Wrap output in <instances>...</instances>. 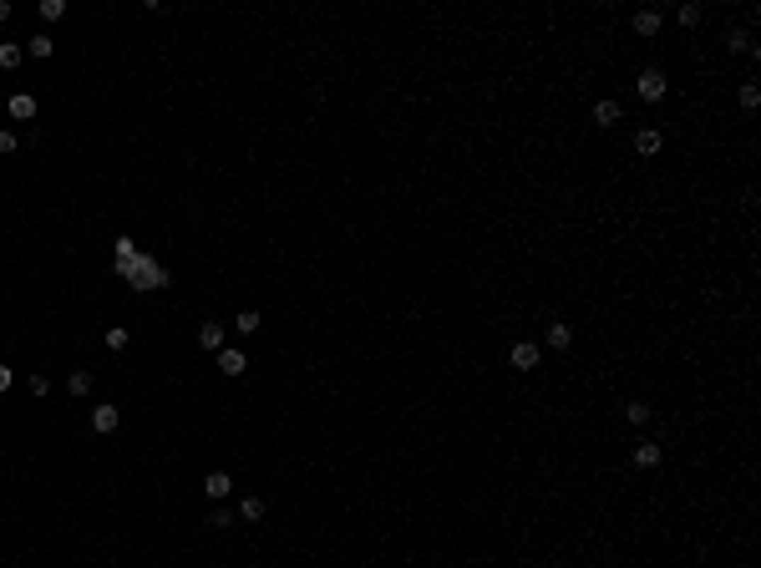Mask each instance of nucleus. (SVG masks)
Wrapping results in <instances>:
<instances>
[{
  "label": "nucleus",
  "instance_id": "obj_1",
  "mask_svg": "<svg viewBox=\"0 0 761 568\" xmlns=\"http://www.w3.org/2000/svg\"><path fill=\"white\" fill-rule=\"evenodd\" d=\"M127 284L133 290H168V269H163V259H152V254H137V264H133V274H127Z\"/></svg>",
  "mask_w": 761,
  "mask_h": 568
},
{
  "label": "nucleus",
  "instance_id": "obj_20",
  "mask_svg": "<svg viewBox=\"0 0 761 568\" xmlns=\"http://www.w3.org/2000/svg\"><path fill=\"white\" fill-rule=\"evenodd\" d=\"M102 340H107V351H127V340H133V335H127L122 325H112V330H107Z\"/></svg>",
  "mask_w": 761,
  "mask_h": 568
},
{
  "label": "nucleus",
  "instance_id": "obj_3",
  "mask_svg": "<svg viewBox=\"0 0 761 568\" xmlns=\"http://www.w3.org/2000/svg\"><path fill=\"white\" fill-rule=\"evenodd\" d=\"M634 91H640L645 102H660V97H665V72H655V67H650V72H640V81H634Z\"/></svg>",
  "mask_w": 761,
  "mask_h": 568
},
{
  "label": "nucleus",
  "instance_id": "obj_6",
  "mask_svg": "<svg viewBox=\"0 0 761 568\" xmlns=\"http://www.w3.org/2000/svg\"><path fill=\"white\" fill-rule=\"evenodd\" d=\"M203 492H208L213 502H224V497L234 492V482H229V472H208V477H203Z\"/></svg>",
  "mask_w": 761,
  "mask_h": 568
},
{
  "label": "nucleus",
  "instance_id": "obj_2",
  "mask_svg": "<svg viewBox=\"0 0 761 568\" xmlns=\"http://www.w3.org/2000/svg\"><path fill=\"white\" fill-rule=\"evenodd\" d=\"M112 264H117V274H122V279L133 274V264H137V244L127 239V234H122V239L112 244Z\"/></svg>",
  "mask_w": 761,
  "mask_h": 568
},
{
  "label": "nucleus",
  "instance_id": "obj_15",
  "mask_svg": "<svg viewBox=\"0 0 761 568\" xmlns=\"http://www.w3.org/2000/svg\"><path fill=\"white\" fill-rule=\"evenodd\" d=\"M239 518H244V523H259V518H264V497H244V502H239Z\"/></svg>",
  "mask_w": 761,
  "mask_h": 568
},
{
  "label": "nucleus",
  "instance_id": "obj_4",
  "mask_svg": "<svg viewBox=\"0 0 761 568\" xmlns=\"http://www.w3.org/2000/svg\"><path fill=\"white\" fill-rule=\"evenodd\" d=\"M660 147H665V132L660 127H640V132H634V152H640V157H655Z\"/></svg>",
  "mask_w": 761,
  "mask_h": 568
},
{
  "label": "nucleus",
  "instance_id": "obj_14",
  "mask_svg": "<svg viewBox=\"0 0 761 568\" xmlns=\"http://www.w3.org/2000/svg\"><path fill=\"white\" fill-rule=\"evenodd\" d=\"M594 122H599V127H614V122H619V102H594Z\"/></svg>",
  "mask_w": 761,
  "mask_h": 568
},
{
  "label": "nucleus",
  "instance_id": "obj_28",
  "mask_svg": "<svg viewBox=\"0 0 761 568\" xmlns=\"http://www.w3.org/2000/svg\"><path fill=\"white\" fill-rule=\"evenodd\" d=\"M11 386H16V370H11V365H0V391H11Z\"/></svg>",
  "mask_w": 761,
  "mask_h": 568
},
{
  "label": "nucleus",
  "instance_id": "obj_11",
  "mask_svg": "<svg viewBox=\"0 0 761 568\" xmlns=\"http://www.w3.org/2000/svg\"><path fill=\"white\" fill-rule=\"evenodd\" d=\"M117 421H122L117 406H97V411H91V426H97V431H117Z\"/></svg>",
  "mask_w": 761,
  "mask_h": 568
},
{
  "label": "nucleus",
  "instance_id": "obj_7",
  "mask_svg": "<svg viewBox=\"0 0 761 568\" xmlns=\"http://www.w3.org/2000/svg\"><path fill=\"white\" fill-rule=\"evenodd\" d=\"M665 25V16L650 6V11H634V36H655V30Z\"/></svg>",
  "mask_w": 761,
  "mask_h": 568
},
{
  "label": "nucleus",
  "instance_id": "obj_12",
  "mask_svg": "<svg viewBox=\"0 0 761 568\" xmlns=\"http://www.w3.org/2000/svg\"><path fill=\"white\" fill-rule=\"evenodd\" d=\"M51 51H56V41L46 36V30H41V36H30V41H26V56H36V61H46Z\"/></svg>",
  "mask_w": 761,
  "mask_h": 568
},
{
  "label": "nucleus",
  "instance_id": "obj_18",
  "mask_svg": "<svg viewBox=\"0 0 761 568\" xmlns=\"http://www.w3.org/2000/svg\"><path fill=\"white\" fill-rule=\"evenodd\" d=\"M568 340H574V325H548V345H553V351H568Z\"/></svg>",
  "mask_w": 761,
  "mask_h": 568
},
{
  "label": "nucleus",
  "instance_id": "obj_25",
  "mask_svg": "<svg viewBox=\"0 0 761 568\" xmlns=\"http://www.w3.org/2000/svg\"><path fill=\"white\" fill-rule=\"evenodd\" d=\"M208 528H234V513H229V508H218V513L208 518Z\"/></svg>",
  "mask_w": 761,
  "mask_h": 568
},
{
  "label": "nucleus",
  "instance_id": "obj_23",
  "mask_svg": "<svg viewBox=\"0 0 761 568\" xmlns=\"http://www.w3.org/2000/svg\"><path fill=\"white\" fill-rule=\"evenodd\" d=\"M741 107H746V112H756V107H761V86H751V81L741 86Z\"/></svg>",
  "mask_w": 761,
  "mask_h": 568
},
{
  "label": "nucleus",
  "instance_id": "obj_29",
  "mask_svg": "<svg viewBox=\"0 0 761 568\" xmlns=\"http://www.w3.org/2000/svg\"><path fill=\"white\" fill-rule=\"evenodd\" d=\"M0 21H11V0H0Z\"/></svg>",
  "mask_w": 761,
  "mask_h": 568
},
{
  "label": "nucleus",
  "instance_id": "obj_19",
  "mask_svg": "<svg viewBox=\"0 0 761 568\" xmlns=\"http://www.w3.org/2000/svg\"><path fill=\"white\" fill-rule=\"evenodd\" d=\"M67 391H72V396H86V391H91V370H72Z\"/></svg>",
  "mask_w": 761,
  "mask_h": 568
},
{
  "label": "nucleus",
  "instance_id": "obj_27",
  "mask_svg": "<svg viewBox=\"0 0 761 568\" xmlns=\"http://www.w3.org/2000/svg\"><path fill=\"white\" fill-rule=\"evenodd\" d=\"M16 147H21V137H16V132H0V152H16Z\"/></svg>",
  "mask_w": 761,
  "mask_h": 568
},
{
  "label": "nucleus",
  "instance_id": "obj_5",
  "mask_svg": "<svg viewBox=\"0 0 761 568\" xmlns=\"http://www.w3.org/2000/svg\"><path fill=\"white\" fill-rule=\"evenodd\" d=\"M507 360H513L518 370H533V365H538V345H533V340H518L513 351H507Z\"/></svg>",
  "mask_w": 761,
  "mask_h": 568
},
{
  "label": "nucleus",
  "instance_id": "obj_8",
  "mask_svg": "<svg viewBox=\"0 0 761 568\" xmlns=\"http://www.w3.org/2000/svg\"><path fill=\"white\" fill-rule=\"evenodd\" d=\"M6 112H11L16 122H30V117H36V97H26V91H16V97L6 102Z\"/></svg>",
  "mask_w": 761,
  "mask_h": 568
},
{
  "label": "nucleus",
  "instance_id": "obj_10",
  "mask_svg": "<svg viewBox=\"0 0 761 568\" xmlns=\"http://www.w3.org/2000/svg\"><path fill=\"white\" fill-rule=\"evenodd\" d=\"M198 345H203V351H224V325L203 320V330H198Z\"/></svg>",
  "mask_w": 761,
  "mask_h": 568
},
{
  "label": "nucleus",
  "instance_id": "obj_16",
  "mask_svg": "<svg viewBox=\"0 0 761 568\" xmlns=\"http://www.w3.org/2000/svg\"><path fill=\"white\" fill-rule=\"evenodd\" d=\"M259 325H264V320H259V309H239V320H234V330H239V335H254Z\"/></svg>",
  "mask_w": 761,
  "mask_h": 568
},
{
  "label": "nucleus",
  "instance_id": "obj_21",
  "mask_svg": "<svg viewBox=\"0 0 761 568\" xmlns=\"http://www.w3.org/2000/svg\"><path fill=\"white\" fill-rule=\"evenodd\" d=\"M624 416H629L634 426H645V421H650V406H645V401H629V406H624Z\"/></svg>",
  "mask_w": 761,
  "mask_h": 568
},
{
  "label": "nucleus",
  "instance_id": "obj_22",
  "mask_svg": "<svg viewBox=\"0 0 761 568\" xmlns=\"http://www.w3.org/2000/svg\"><path fill=\"white\" fill-rule=\"evenodd\" d=\"M67 16V0H41V21H61Z\"/></svg>",
  "mask_w": 761,
  "mask_h": 568
},
{
  "label": "nucleus",
  "instance_id": "obj_9",
  "mask_svg": "<svg viewBox=\"0 0 761 568\" xmlns=\"http://www.w3.org/2000/svg\"><path fill=\"white\" fill-rule=\"evenodd\" d=\"M218 370H224V375H244V370H249L244 351H218Z\"/></svg>",
  "mask_w": 761,
  "mask_h": 568
},
{
  "label": "nucleus",
  "instance_id": "obj_24",
  "mask_svg": "<svg viewBox=\"0 0 761 568\" xmlns=\"http://www.w3.org/2000/svg\"><path fill=\"white\" fill-rule=\"evenodd\" d=\"M675 21H680V25H695V21H701V6H695V0H690V6H680Z\"/></svg>",
  "mask_w": 761,
  "mask_h": 568
},
{
  "label": "nucleus",
  "instance_id": "obj_26",
  "mask_svg": "<svg viewBox=\"0 0 761 568\" xmlns=\"http://www.w3.org/2000/svg\"><path fill=\"white\" fill-rule=\"evenodd\" d=\"M26 386H30V391H36V396H46V391H51V381H46V375H41V370H36V375H30V381H26Z\"/></svg>",
  "mask_w": 761,
  "mask_h": 568
},
{
  "label": "nucleus",
  "instance_id": "obj_13",
  "mask_svg": "<svg viewBox=\"0 0 761 568\" xmlns=\"http://www.w3.org/2000/svg\"><path fill=\"white\" fill-rule=\"evenodd\" d=\"M21 61H26V51H21V46H11V41H0V72H16Z\"/></svg>",
  "mask_w": 761,
  "mask_h": 568
},
{
  "label": "nucleus",
  "instance_id": "obj_17",
  "mask_svg": "<svg viewBox=\"0 0 761 568\" xmlns=\"http://www.w3.org/2000/svg\"><path fill=\"white\" fill-rule=\"evenodd\" d=\"M660 462V447L655 441H640V447H634V467H655Z\"/></svg>",
  "mask_w": 761,
  "mask_h": 568
}]
</instances>
